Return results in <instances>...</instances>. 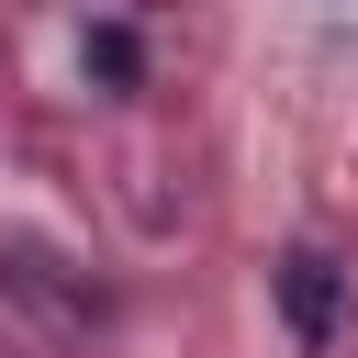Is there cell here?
<instances>
[{
	"mask_svg": "<svg viewBox=\"0 0 358 358\" xmlns=\"http://www.w3.org/2000/svg\"><path fill=\"white\" fill-rule=\"evenodd\" d=\"M268 302H280V324H291V347L302 358H324L336 336H347V313H358V268L336 257V246H280L268 257Z\"/></svg>",
	"mask_w": 358,
	"mask_h": 358,
	"instance_id": "obj_1",
	"label": "cell"
},
{
	"mask_svg": "<svg viewBox=\"0 0 358 358\" xmlns=\"http://www.w3.org/2000/svg\"><path fill=\"white\" fill-rule=\"evenodd\" d=\"M0 280H11V291H34V302H45L56 324H90V313H112V302H101L90 280H67V268H56L45 246H0Z\"/></svg>",
	"mask_w": 358,
	"mask_h": 358,
	"instance_id": "obj_2",
	"label": "cell"
},
{
	"mask_svg": "<svg viewBox=\"0 0 358 358\" xmlns=\"http://www.w3.org/2000/svg\"><path fill=\"white\" fill-rule=\"evenodd\" d=\"M78 67H90L101 90H145V34H134L123 11H101V22H78Z\"/></svg>",
	"mask_w": 358,
	"mask_h": 358,
	"instance_id": "obj_3",
	"label": "cell"
}]
</instances>
